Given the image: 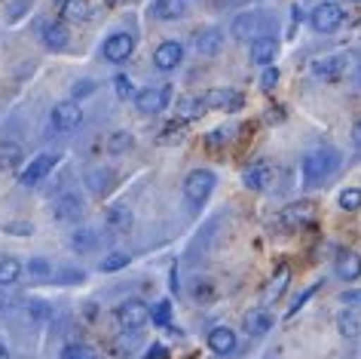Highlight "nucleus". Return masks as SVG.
<instances>
[{"label": "nucleus", "mask_w": 361, "mask_h": 359, "mask_svg": "<svg viewBox=\"0 0 361 359\" xmlns=\"http://www.w3.org/2000/svg\"><path fill=\"white\" fill-rule=\"evenodd\" d=\"M340 163V154L331 148H315L303 157V182L306 184H322Z\"/></svg>", "instance_id": "f257e3e1"}, {"label": "nucleus", "mask_w": 361, "mask_h": 359, "mask_svg": "<svg viewBox=\"0 0 361 359\" xmlns=\"http://www.w3.org/2000/svg\"><path fill=\"white\" fill-rule=\"evenodd\" d=\"M214 172L212 169H193L190 175H187V182H184V194H187V200H190L193 206H202L205 200H209V194L214 191Z\"/></svg>", "instance_id": "f03ea898"}, {"label": "nucleus", "mask_w": 361, "mask_h": 359, "mask_svg": "<svg viewBox=\"0 0 361 359\" xmlns=\"http://www.w3.org/2000/svg\"><path fill=\"white\" fill-rule=\"evenodd\" d=\"M147 319H150V307L138 298L123 301L120 307H116V322H120L123 331H138V329L147 326Z\"/></svg>", "instance_id": "7ed1b4c3"}, {"label": "nucleus", "mask_w": 361, "mask_h": 359, "mask_svg": "<svg viewBox=\"0 0 361 359\" xmlns=\"http://www.w3.org/2000/svg\"><path fill=\"white\" fill-rule=\"evenodd\" d=\"M310 22H312V28L319 31V34H334L343 25V10H340L337 4H331V0H328V4L315 6Z\"/></svg>", "instance_id": "20e7f679"}, {"label": "nucleus", "mask_w": 361, "mask_h": 359, "mask_svg": "<svg viewBox=\"0 0 361 359\" xmlns=\"http://www.w3.org/2000/svg\"><path fill=\"white\" fill-rule=\"evenodd\" d=\"M80 120H83V114H80L77 102H59L52 107V129L56 132H74Z\"/></svg>", "instance_id": "39448f33"}, {"label": "nucleus", "mask_w": 361, "mask_h": 359, "mask_svg": "<svg viewBox=\"0 0 361 359\" xmlns=\"http://www.w3.org/2000/svg\"><path fill=\"white\" fill-rule=\"evenodd\" d=\"M264 19H267L264 13H242V16H236V22H233V37L255 43L260 37V28L267 25Z\"/></svg>", "instance_id": "423d86ee"}, {"label": "nucleus", "mask_w": 361, "mask_h": 359, "mask_svg": "<svg viewBox=\"0 0 361 359\" xmlns=\"http://www.w3.org/2000/svg\"><path fill=\"white\" fill-rule=\"evenodd\" d=\"M52 166H56V157H52V154H40V157H34L31 163H28V166H25L22 172H19V182H22L25 187L40 184L43 178L49 175V169H52Z\"/></svg>", "instance_id": "0eeeda50"}, {"label": "nucleus", "mask_w": 361, "mask_h": 359, "mask_svg": "<svg viewBox=\"0 0 361 359\" xmlns=\"http://www.w3.org/2000/svg\"><path fill=\"white\" fill-rule=\"evenodd\" d=\"M132 49H135L132 34H111V37L104 40V59L114 61V65H123V61L132 56Z\"/></svg>", "instance_id": "6e6552de"}, {"label": "nucleus", "mask_w": 361, "mask_h": 359, "mask_svg": "<svg viewBox=\"0 0 361 359\" xmlns=\"http://www.w3.org/2000/svg\"><path fill=\"white\" fill-rule=\"evenodd\" d=\"M86 203L80 194H59V200L52 203V212H56V221H77L83 215Z\"/></svg>", "instance_id": "1a4fd4ad"}, {"label": "nucleus", "mask_w": 361, "mask_h": 359, "mask_svg": "<svg viewBox=\"0 0 361 359\" xmlns=\"http://www.w3.org/2000/svg\"><path fill=\"white\" fill-rule=\"evenodd\" d=\"M180 59H184V47H180L178 40H166L159 43L157 52H153V65H157L159 71H171L180 65Z\"/></svg>", "instance_id": "9d476101"}, {"label": "nucleus", "mask_w": 361, "mask_h": 359, "mask_svg": "<svg viewBox=\"0 0 361 359\" xmlns=\"http://www.w3.org/2000/svg\"><path fill=\"white\" fill-rule=\"evenodd\" d=\"M135 105H138L141 114H159L169 105V89H141L135 95Z\"/></svg>", "instance_id": "9b49d317"}, {"label": "nucleus", "mask_w": 361, "mask_h": 359, "mask_svg": "<svg viewBox=\"0 0 361 359\" xmlns=\"http://www.w3.org/2000/svg\"><path fill=\"white\" fill-rule=\"evenodd\" d=\"M209 347H212V353H218V356H230L233 350H236V331L227 329V326L212 329L209 331Z\"/></svg>", "instance_id": "f8f14e48"}, {"label": "nucleus", "mask_w": 361, "mask_h": 359, "mask_svg": "<svg viewBox=\"0 0 361 359\" xmlns=\"http://www.w3.org/2000/svg\"><path fill=\"white\" fill-rule=\"evenodd\" d=\"M205 107H221V111H236L242 107V95L233 93V89H212L205 95Z\"/></svg>", "instance_id": "ddd939ff"}, {"label": "nucleus", "mask_w": 361, "mask_h": 359, "mask_svg": "<svg viewBox=\"0 0 361 359\" xmlns=\"http://www.w3.org/2000/svg\"><path fill=\"white\" fill-rule=\"evenodd\" d=\"M276 52H279V40L267 37V34L251 43V61H255V65H269V61L276 59Z\"/></svg>", "instance_id": "4468645a"}, {"label": "nucleus", "mask_w": 361, "mask_h": 359, "mask_svg": "<svg viewBox=\"0 0 361 359\" xmlns=\"http://www.w3.org/2000/svg\"><path fill=\"white\" fill-rule=\"evenodd\" d=\"M337 276L340 280H346V283H352V280H358L361 276V255L358 252H340L337 255Z\"/></svg>", "instance_id": "2eb2a0df"}, {"label": "nucleus", "mask_w": 361, "mask_h": 359, "mask_svg": "<svg viewBox=\"0 0 361 359\" xmlns=\"http://www.w3.org/2000/svg\"><path fill=\"white\" fill-rule=\"evenodd\" d=\"M25 163V151L16 141H0V169L4 172H13V169H22Z\"/></svg>", "instance_id": "dca6fc26"}, {"label": "nucleus", "mask_w": 361, "mask_h": 359, "mask_svg": "<svg viewBox=\"0 0 361 359\" xmlns=\"http://www.w3.org/2000/svg\"><path fill=\"white\" fill-rule=\"evenodd\" d=\"M343 71H346V56H324L312 61L315 77H340Z\"/></svg>", "instance_id": "f3484780"}, {"label": "nucleus", "mask_w": 361, "mask_h": 359, "mask_svg": "<svg viewBox=\"0 0 361 359\" xmlns=\"http://www.w3.org/2000/svg\"><path fill=\"white\" fill-rule=\"evenodd\" d=\"M71 40V34L65 28V22H47L43 25V43H47L49 49H65Z\"/></svg>", "instance_id": "a211bd4d"}, {"label": "nucleus", "mask_w": 361, "mask_h": 359, "mask_svg": "<svg viewBox=\"0 0 361 359\" xmlns=\"http://www.w3.org/2000/svg\"><path fill=\"white\" fill-rule=\"evenodd\" d=\"M221 47H224V34L218 28L196 34V52H200V56H218Z\"/></svg>", "instance_id": "6ab92c4d"}, {"label": "nucleus", "mask_w": 361, "mask_h": 359, "mask_svg": "<svg viewBox=\"0 0 361 359\" xmlns=\"http://www.w3.org/2000/svg\"><path fill=\"white\" fill-rule=\"evenodd\" d=\"M242 326H245L248 335H267L269 329H273V317H269L267 310H248L245 319H242Z\"/></svg>", "instance_id": "aec40b11"}, {"label": "nucleus", "mask_w": 361, "mask_h": 359, "mask_svg": "<svg viewBox=\"0 0 361 359\" xmlns=\"http://www.w3.org/2000/svg\"><path fill=\"white\" fill-rule=\"evenodd\" d=\"M337 329H340L343 338H358V331H361V310H355V307L340 310L337 313Z\"/></svg>", "instance_id": "412c9836"}, {"label": "nucleus", "mask_w": 361, "mask_h": 359, "mask_svg": "<svg viewBox=\"0 0 361 359\" xmlns=\"http://www.w3.org/2000/svg\"><path fill=\"white\" fill-rule=\"evenodd\" d=\"M269 178H273V169H269L267 163H251L245 169V184L251 187V191H264V187L269 184Z\"/></svg>", "instance_id": "4be33fe9"}, {"label": "nucleus", "mask_w": 361, "mask_h": 359, "mask_svg": "<svg viewBox=\"0 0 361 359\" xmlns=\"http://www.w3.org/2000/svg\"><path fill=\"white\" fill-rule=\"evenodd\" d=\"M150 13L157 16V19H162V22L180 19V16H184V0H153Z\"/></svg>", "instance_id": "5701e85b"}, {"label": "nucleus", "mask_w": 361, "mask_h": 359, "mask_svg": "<svg viewBox=\"0 0 361 359\" xmlns=\"http://www.w3.org/2000/svg\"><path fill=\"white\" fill-rule=\"evenodd\" d=\"M22 276V261L13 255H4L0 258V286H16Z\"/></svg>", "instance_id": "b1692460"}, {"label": "nucleus", "mask_w": 361, "mask_h": 359, "mask_svg": "<svg viewBox=\"0 0 361 359\" xmlns=\"http://www.w3.org/2000/svg\"><path fill=\"white\" fill-rule=\"evenodd\" d=\"M310 218H312V206L310 203H294V206H288V209L282 212V221L291 224V228L310 224Z\"/></svg>", "instance_id": "393cba45"}, {"label": "nucleus", "mask_w": 361, "mask_h": 359, "mask_svg": "<svg viewBox=\"0 0 361 359\" xmlns=\"http://www.w3.org/2000/svg\"><path fill=\"white\" fill-rule=\"evenodd\" d=\"M288 280H291V271H288V267H279L276 276H273V280H269V286H267V292H264V301L273 304L279 295L288 289Z\"/></svg>", "instance_id": "a878e982"}, {"label": "nucleus", "mask_w": 361, "mask_h": 359, "mask_svg": "<svg viewBox=\"0 0 361 359\" xmlns=\"http://www.w3.org/2000/svg\"><path fill=\"white\" fill-rule=\"evenodd\" d=\"M61 16H65V22H86L89 16H92V6H89L86 0H68V4L61 6Z\"/></svg>", "instance_id": "bb28decb"}, {"label": "nucleus", "mask_w": 361, "mask_h": 359, "mask_svg": "<svg viewBox=\"0 0 361 359\" xmlns=\"http://www.w3.org/2000/svg\"><path fill=\"white\" fill-rule=\"evenodd\" d=\"M107 224L116 228V230H126L132 224V209H129V206H123V203L111 206V209H107Z\"/></svg>", "instance_id": "cd10ccee"}, {"label": "nucleus", "mask_w": 361, "mask_h": 359, "mask_svg": "<svg viewBox=\"0 0 361 359\" xmlns=\"http://www.w3.org/2000/svg\"><path fill=\"white\" fill-rule=\"evenodd\" d=\"M205 111V98H180L178 102V117L180 120H196V117H200Z\"/></svg>", "instance_id": "c85d7f7f"}, {"label": "nucleus", "mask_w": 361, "mask_h": 359, "mask_svg": "<svg viewBox=\"0 0 361 359\" xmlns=\"http://www.w3.org/2000/svg\"><path fill=\"white\" fill-rule=\"evenodd\" d=\"M71 243H74L77 252H92L95 243H98V237H95V230H92V228H80L74 237H71Z\"/></svg>", "instance_id": "c756f323"}, {"label": "nucleus", "mask_w": 361, "mask_h": 359, "mask_svg": "<svg viewBox=\"0 0 361 359\" xmlns=\"http://www.w3.org/2000/svg\"><path fill=\"white\" fill-rule=\"evenodd\" d=\"M28 273H31V280H37V283H47V280H52V264L47 261V258H31L28 261Z\"/></svg>", "instance_id": "7c9ffc66"}, {"label": "nucleus", "mask_w": 361, "mask_h": 359, "mask_svg": "<svg viewBox=\"0 0 361 359\" xmlns=\"http://www.w3.org/2000/svg\"><path fill=\"white\" fill-rule=\"evenodd\" d=\"M25 313H28L31 322H47L49 319V307H47V301H40V298L25 301Z\"/></svg>", "instance_id": "2f4dec72"}, {"label": "nucleus", "mask_w": 361, "mask_h": 359, "mask_svg": "<svg viewBox=\"0 0 361 359\" xmlns=\"http://www.w3.org/2000/svg\"><path fill=\"white\" fill-rule=\"evenodd\" d=\"M132 145H135V139L129 132H114V136L107 139V151H111V154H126Z\"/></svg>", "instance_id": "473e14b6"}, {"label": "nucleus", "mask_w": 361, "mask_h": 359, "mask_svg": "<svg viewBox=\"0 0 361 359\" xmlns=\"http://www.w3.org/2000/svg\"><path fill=\"white\" fill-rule=\"evenodd\" d=\"M59 359H98V353L89 344H68Z\"/></svg>", "instance_id": "72a5a7b5"}, {"label": "nucleus", "mask_w": 361, "mask_h": 359, "mask_svg": "<svg viewBox=\"0 0 361 359\" xmlns=\"http://www.w3.org/2000/svg\"><path fill=\"white\" fill-rule=\"evenodd\" d=\"M340 209H346V212L361 209V191L358 187H346V191L340 194Z\"/></svg>", "instance_id": "f704fd0d"}, {"label": "nucleus", "mask_w": 361, "mask_h": 359, "mask_svg": "<svg viewBox=\"0 0 361 359\" xmlns=\"http://www.w3.org/2000/svg\"><path fill=\"white\" fill-rule=\"evenodd\" d=\"M150 319L157 322V326H162V329L171 326V304H169V301H159L157 307L150 310Z\"/></svg>", "instance_id": "c9c22d12"}, {"label": "nucleus", "mask_w": 361, "mask_h": 359, "mask_svg": "<svg viewBox=\"0 0 361 359\" xmlns=\"http://www.w3.org/2000/svg\"><path fill=\"white\" fill-rule=\"evenodd\" d=\"M126 264H129V255H126V252H114V255H107L104 261H102V271L104 273H114V271H123Z\"/></svg>", "instance_id": "e433bc0d"}, {"label": "nucleus", "mask_w": 361, "mask_h": 359, "mask_svg": "<svg viewBox=\"0 0 361 359\" xmlns=\"http://www.w3.org/2000/svg\"><path fill=\"white\" fill-rule=\"evenodd\" d=\"M86 182H89V187H92L95 194H102L104 184H107V172H104V169H95V172H89Z\"/></svg>", "instance_id": "4c0bfd02"}, {"label": "nucleus", "mask_w": 361, "mask_h": 359, "mask_svg": "<svg viewBox=\"0 0 361 359\" xmlns=\"http://www.w3.org/2000/svg\"><path fill=\"white\" fill-rule=\"evenodd\" d=\"M276 83H279V68L269 65L264 74H260V89H267V93H269V89H273Z\"/></svg>", "instance_id": "58836bf2"}, {"label": "nucleus", "mask_w": 361, "mask_h": 359, "mask_svg": "<svg viewBox=\"0 0 361 359\" xmlns=\"http://www.w3.org/2000/svg\"><path fill=\"white\" fill-rule=\"evenodd\" d=\"M315 289H319V286H312V289H306L303 295H297V301L291 304V307H288V317H294V313H297V310H300V307H303V304H306V301H310V298H312V295H315Z\"/></svg>", "instance_id": "ea45409f"}, {"label": "nucleus", "mask_w": 361, "mask_h": 359, "mask_svg": "<svg viewBox=\"0 0 361 359\" xmlns=\"http://www.w3.org/2000/svg\"><path fill=\"white\" fill-rule=\"evenodd\" d=\"M114 86H116V95H120V98H132V95H135V93H132L129 77H123V74L116 77V83H114Z\"/></svg>", "instance_id": "a19ab883"}, {"label": "nucleus", "mask_w": 361, "mask_h": 359, "mask_svg": "<svg viewBox=\"0 0 361 359\" xmlns=\"http://www.w3.org/2000/svg\"><path fill=\"white\" fill-rule=\"evenodd\" d=\"M343 304H346V307L361 310V289H349V292H343Z\"/></svg>", "instance_id": "79ce46f5"}, {"label": "nucleus", "mask_w": 361, "mask_h": 359, "mask_svg": "<svg viewBox=\"0 0 361 359\" xmlns=\"http://www.w3.org/2000/svg\"><path fill=\"white\" fill-rule=\"evenodd\" d=\"M92 89H95L92 80H80V83H74V95H77V98H83V95L92 93Z\"/></svg>", "instance_id": "37998d69"}, {"label": "nucleus", "mask_w": 361, "mask_h": 359, "mask_svg": "<svg viewBox=\"0 0 361 359\" xmlns=\"http://www.w3.org/2000/svg\"><path fill=\"white\" fill-rule=\"evenodd\" d=\"M4 230H6V233H28L31 228H28V224H6Z\"/></svg>", "instance_id": "c03bdc74"}, {"label": "nucleus", "mask_w": 361, "mask_h": 359, "mask_svg": "<svg viewBox=\"0 0 361 359\" xmlns=\"http://www.w3.org/2000/svg\"><path fill=\"white\" fill-rule=\"evenodd\" d=\"M159 356H166V350H162L159 344H153V347H150V353H147V359H159Z\"/></svg>", "instance_id": "a18cd8bd"}, {"label": "nucleus", "mask_w": 361, "mask_h": 359, "mask_svg": "<svg viewBox=\"0 0 361 359\" xmlns=\"http://www.w3.org/2000/svg\"><path fill=\"white\" fill-rule=\"evenodd\" d=\"M352 139H355V145L361 148V120H358V126H355V129H352Z\"/></svg>", "instance_id": "49530a36"}, {"label": "nucleus", "mask_w": 361, "mask_h": 359, "mask_svg": "<svg viewBox=\"0 0 361 359\" xmlns=\"http://www.w3.org/2000/svg\"><path fill=\"white\" fill-rule=\"evenodd\" d=\"M0 359H10V350H6L4 344H0Z\"/></svg>", "instance_id": "de8ad7c7"}, {"label": "nucleus", "mask_w": 361, "mask_h": 359, "mask_svg": "<svg viewBox=\"0 0 361 359\" xmlns=\"http://www.w3.org/2000/svg\"><path fill=\"white\" fill-rule=\"evenodd\" d=\"M52 4H59V6H65V4H68V0H52Z\"/></svg>", "instance_id": "09e8293b"}, {"label": "nucleus", "mask_w": 361, "mask_h": 359, "mask_svg": "<svg viewBox=\"0 0 361 359\" xmlns=\"http://www.w3.org/2000/svg\"><path fill=\"white\" fill-rule=\"evenodd\" d=\"M107 4H114V0H107Z\"/></svg>", "instance_id": "8fccbe9b"}]
</instances>
